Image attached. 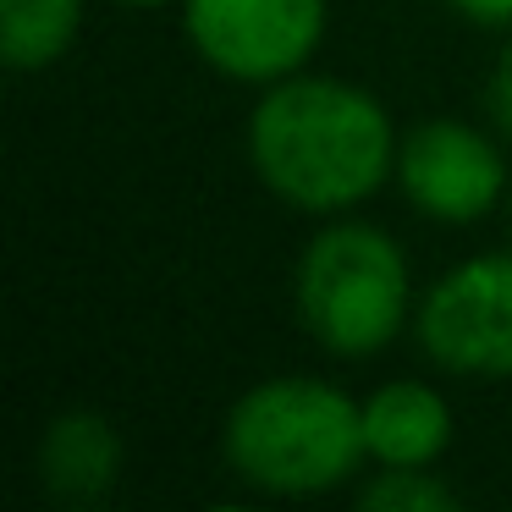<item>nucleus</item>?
I'll list each match as a JSON object with an SVG mask.
<instances>
[{"label": "nucleus", "mask_w": 512, "mask_h": 512, "mask_svg": "<svg viewBox=\"0 0 512 512\" xmlns=\"http://www.w3.org/2000/svg\"><path fill=\"white\" fill-rule=\"evenodd\" d=\"M364 512H457L463 496L435 468H369L364 485H353Z\"/></svg>", "instance_id": "obj_10"}, {"label": "nucleus", "mask_w": 512, "mask_h": 512, "mask_svg": "<svg viewBox=\"0 0 512 512\" xmlns=\"http://www.w3.org/2000/svg\"><path fill=\"white\" fill-rule=\"evenodd\" d=\"M116 6H133V12H155V6H171V0H116Z\"/></svg>", "instance_id": "obj_13"}, {"label": "nucleus", "mask_w": 512, "mask_h": 512, "mask_svg": "<svg viewBox=\"0 0 512 512\" xmlns=\"http://www.w3.org/2000/svg\"><path fill=\"white\" fill-rule=\"evenodd\" d=\"M397 144L386 105L331 72H292L259 89L243 127L259 188L314 221L353 215L397 182Z\"/></svg>", "instance_id": "obj_1"}, {"label": "nucleus", "mask_w": 512, "mask_h": 512, "mask_svg": "<svg viewBox=\"0 0 512 512\" xmlns=\"http://www.w3.org/2000/svg\"><path fill=\"white\" fill-rule=\"evenodd\" d=\"M89 0H0V56L12 72H45L78 45Z\"/></svg>", "instance_id": "obj_9"}, {"label": "nucleus", "mask_w": 512, "mask_h": 512, "mask_svg": "<svg viewBox=\"0 0 512 512\" xmlns=\"http://www.w3.org/2000/svg\"><path fill=\"white\" fill-rule=\"evenodd\" d=\"M419 292L402 243L375 221L331 215L298 248L292 265V314L309 342L331 358H380L413 325Z\"/></svg>", "instance_id": "obj_3"}, {"label": "nucleus", "mask_w": 512, "mask_h": 512, "mask_svg": "<svg viewBox=\"0 0 512 512\" xmlns=\"http://www.w3.org/2000/svg\"><path fill=\"white\" fill-rule=\"evenodd\" d=\"M122 457H127L122 430L100 408H67L45 424L34 463L56 501L89 507V501L111 496V485L122 479Z\"/></svg>", "instance_id": "obj_8"}, {"label": "nucleus", "mask_w": 512, "mask_h": 512, "mask_svg": "<svg viewBox=\"0 0 512 512\" xmlns=\"http://www.w3.org/2000/svg\"><path fill=\"white\" fill-rule=\"evenodd\" d=\"M413 342L441 375L512 380V254H474L419 292Z\"/></svg>", "instance_id": "obj_5"}, {"label": "nucleus", "mask_w": 512, "mask_h": 512, "mask_svg": "<svg viewBox=\"0 0 512 512\" xmlns=\"http://www.w3.org/2000/svg\"><path fill=\"white\" fill-rule=\"evenodd\" d=\"M193 56L226 83L270 89L309 72L320 56L331 6L325 0H177Z\"/></svg>", "instance_id": "obj_4"}, {"label": "nucleus", "mask_w": 512, "mask_h": 512, "mask_svg": "<svg viewBox=\"0 0 512 512\" xmlns=\"http://www.w3.org/2000/svg\"><path fill=\"white\" fill-rule=\"evenodd\" d=\"M358 408L369 468H435L452 446V402L430 380H386Z\"/></svg>", "instance_id": "obj_7"}, {"label": "nucleus", "mask_w": 512, "mask_h": 512, "mask_svg": "<svg viewBox=\"0 0 512 512\" xmlns=\"http://www.w3.org/2000/svg\"><path fill=\"white\" fill-rule=\"evenodd\" d=\"M452 17L474 28H496V34H512V0H441Z\"/></svg>", "instance_id": "obj_12"}, {"label": "nucleus", "mask_w": 512, "mask_h": 512, "mask_svg": "<svg viewBox=\"0 0 512 512\" xmlns=\"http://www.w3.org/2000/svg\"><path fill=\"white\" fill-rule=\"evenodd\" d=\"M221 457L259 496H325L353 485L364 457V408L336 380L270 375L226 408Z\"/></svg>", "instance_id": "obj_2"}, {"label": "nucleus", "mask_w": 512, "mask_h": 512, "mask_svg": "<svg viewBox=\"0 0 512 512\" xmlns=\"http://www.w3.org/2000/svg\"><path fill=\"white\" fill-rule=\"evenodd\" d=\"M485 116L512 144V34H507V45H501L496 67H490V78H485Z\"/></svg>", "instance_id": "obj_11"}, {"label": "nucleus", "mask_w": 512, "mask_h": 512, "mask_svg": "<svg viewBox=\"0 0 512 512\" xmlns=\"http://www.w3.org/2000/svg\"><path fill=\"white\" fill-rule=\"evenodd\" d=\"M507 221H512V188H507Z\"/></svg>", "instance_id": "obj_14"}, {"label": "nucleus", "mask_w": 512, "mask_h": 512, "mask_svg": "<svg viewBox=\"0 0 512 512\" xmlns=\"http://www.w3.org/2000/svg\"><path fill=\"white\" fill-rule=\"evenodd\" d=\"M397 188L435 226H479L507 204V155L463 116H424L397 144Z\"/></svg>", "instance_id": "obj_6"}]
</instances>
